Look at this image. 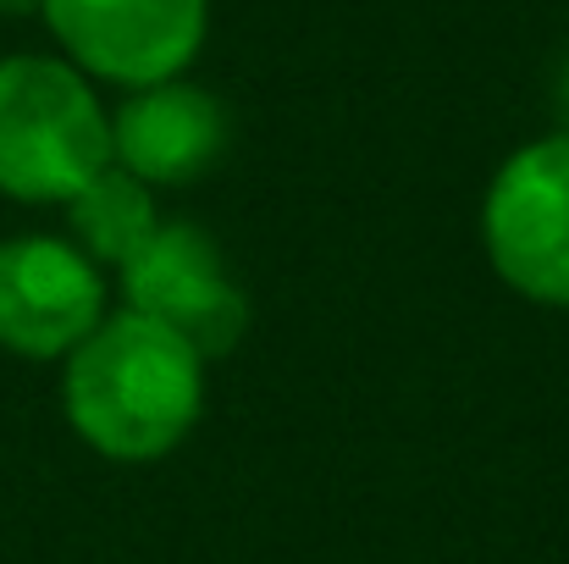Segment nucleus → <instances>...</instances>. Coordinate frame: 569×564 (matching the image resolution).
<instances>
[{
	"label": "nucleus",
	"instance_id": "nucleus-1",
	"mask_svg": "<svg viewBox=\"0 0 569 564\" xmlns=\"http://www.w3.org/2000/svg\"><path fill=\"white\" fill-rule=\"evenodd\" d=\"M204 404V360L161 321L122 310L67 355V420L111 459L178 448Z\"/></svg>",
	"mask_w": 569,
	"mask_h": 564
},
{
	"label": "nucleus",
	"instance_id": "nucleus-2",
	"mask_svg": "<svg viewBox=\"0 0 569 564\" xmlns=\"http://www.w3.org/2000/svg\"><path fill=\"white\" fill-rule=\"evenodd\" d=\"M111 167V117L61 56L0 61V194L67 205Z\"/></svg>",
	"mask_w": 569,
	"mask_h": 564
},
{
	"label": "nucleus",
	"instance_id": "nucleus-3",
	"mask_svg": "<svg viewBox=\"0 0 569 564\" xmlns=\"http://www.w3.org/2000/svg\"><path fill=\"white\" fill-rule=\"evenodd\" d=\"M39 17L83 78L128 95L183 78L210 33V0H39Z\"/></svg>",
	"mask_w": 569,
	"mask_h": 564
},
{
	"label": "nucleus",
	"instance_id": "nucleus-4",
	"mask_svg": "<svg viewBox=\"0 0 569 564\" xmlns=\"http://www.w3.org/2000/svg\"><path fill=\"white\" fill-rule=\"evenodd\" d=\"M487 249L509 288L537 305H569V133L503 161L487 194Z\"/></svg>",
	"mask_w": 569,
	"mask_h": 564
},
{
	"label": "nucleus",
	"instance_id": "nucleus-5",
	"mask_svg": "<svg viewBox=\"0 0 569 564\" xmlns=\"http://www.w3.org/2000/svg\"><path fill=\"white\" fill-rule=\"evenodd\" d=\"M122 294H128V310L178 333L199 360L227 355L249 327V305L227 283L216 244L189 221L156 227V238L122 266Z\"/></svg>",
	"mask_w": 569,
	"mask_h": 564
},
{
	"label": "nucleus",
	"instance_id": "nucleus-6",
	"mask_svg": "<svg viewBox=\"0 0 569 564\" xmlns=\"http://www.w3.org/2000/svg\"><path fill=\"white\" fill-rule=\"evenodd\" d=\"M106 321V283L83 249L56 238L0 244V349L61 360Z\"/></svg>",
	"mask_w": 569,
	"mask_h": 564
},
{
	"label": "nucleus",
	"instance_id": "nucleus-7",
	"mask_svg": "<svg viewBox=\"0 0 569 564\" xmlns=\"http://www.w3.org/2000/svg\"><path fill=\"white\" fill-rule=\"evenodd\" d=\"M227 150V111L216 95L193 89L183 78L133 89L111 117V161L139 184H193Z\"/></svg>",
	"mask_w": 569,
	"mask_h": 564
},
{
	"label": "nucleus",
	"instance_id": "nucleus-8",
	"mask_svg": "<svg viewBox=\"0 0 569 564\" xmlns=\"http://www.w3.org/2000/svg\"><path fill=\"white\" fill-rule=\"evenodd\" d=\"M67 221H72V232L83 244V260H111V266H128L161 227L150 188L133 172H122L117 161L78 199H67Z\"/></svg>",
	"mask_w": 569,
	"mask_h": 564
},
{
	"label": "nucleus",
	"instance_id": "nucleus-9",
	"mask_svg": "<svg viewBox=\"0 0 569 564\" xmlns=\"http://www.w3.org/2000/svg\"><path fill=\"white\" fill-rule=\"evenodd\" d=\"M39 0H0V17H33Z\"/></svg>",
	"mask_w": 569,
	"mask_h": 564
},
{
	"label": "nucleus",
	"instance_id": "nucleus-10",
	"mask_svg": "<svg viewBox=\"0 0 569 564\" xmlns=\"http://www.w3.org/2000/svg\"><path fill=\"white\" fill-rule=\"evenodd\" d=\"M559 117L569 122V61H565V78H559Z\"/></svg>",
	"mask_w": 569,
	"mask_h": 564
}]
</instances>
